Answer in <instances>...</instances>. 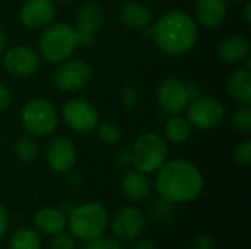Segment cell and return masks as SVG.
Segmentation results:
<instances>
[{
	"label": "cell",
	"mask_w": 251,
	"mask_h": 249,
	"mask_svg": "<svg viewBox=\"0 0 251 249\" xmlns=\"http://www.w3.org/2000/svg\"><path fill=\"white\" fill-rule=\"evenodd\" d=\"M157 172L156 189L168 203H191L204 188L201 172L187 160H166Z\"/></svg>",
	"instance_id": "obj_1"
},
{
	"label": "cell",
	"mask_w": 251,
	"mask_h": 249,
	"mask_svg": "<svg viewBox=\"0 0 251 249\" xmlns=\"http://www.w3.org/2000/svg\"><path fill=\"white\" fill-rule=\"evenodd\" d=\"M197 37L196 21L184 10H169L151 26L154 44L169 56L188 53L196 45Z\"/></svg>",
	"instance_id": "obj_2"
},
{
	"label": "cell",
	"mask_w": 251,
	"mask_h": 249,
	"mask_svg": "<svg viewBox=\"0 0 251 249\" xmlns=\"http://www.w3.org/2000/svg\"><path fill=\"white\" fill-rule=\"evenodd\" d=\"M69 232L75 239L90 242L101 236L109 225V213L107 208L97 201H88L68 214Z\"/></svg>",
	"instance_id": "obj_3"
},
{
	"label": "cell",
	"mask_w": 251,
	"mask_h": 249,
	"mask_svg": "<svg viewBox=\"0 0 251 249\" xmlns=\"http://www.w3.org/2000/svg\"><path fill=\"white\" fill-rule=\"evenodd\" d=\"M131 151V166L144 175L157 172L168 160L169 148L166 141L154 134L146 132L137 138Z\"/></svg>",
	"instance_id": "obj_4"
},
{
	"label": "cell",
	"mask_w": 251,
	"mask_h": 249,
	"mask_svg": "<svg viewBox=\"0 0 251 249\" xmlns=\"http://www.w3.org/2000/svg\"><path fill=\"white\" fill-rule=\"evenodd\" d=\"M41 57L53 65L62 63L71 57L78 47L74 26L68 23L47 25L38 41Z\"/></svg>",
	"instance_id": "obj_5"
},
{
	"label": "cell",
	"mask_w": 251,
	"mask_h": 249,
	"mask_svg": "<svg viewBox=\"0 0 251 249\" xmlns=\"http://www.w3.org/2000/svg\"><path fill=\"white\" fill-rule=\"evenodd\" d=\"M21 123L29 135L44 136L56 129L59 114L53 103L49 100L32 98L26 101L21 110Z\"/></svg>",
	"instance_id": "obj_6"
},
{
	"label": "cell",
	"mask_w": 251,
	"mask_h": 249,
	"mask_svg": "<svg viewBox=\"0 0 251 249\" xmlns=\"http://www.w3.org/2000/svg\"><path fill=\"white\" fill-rule=\"evenodd\" d=\"M224 119V104L210 95H199L187 106V120L199 129H213L219 126Z\"/></svg>",
	"instance_id": "obj_7"
},
{
	"label": "cell",
	"mask_w": 251,
	"mask_h": 249,
	"mask_svg": "<svg viewBox=\"0 0 251 249\" xmlns=\"http://www.w3.org/2000/svg\"><path fill=\"white\" fill-rule=\"evenodd\" d=\"M93 75L91 66L82 59H71L62 62L53 75L54 87L62 92H74L84 88Z\"/></svg>",
	"instance_id": "obj_8"
},
{
	"label": "cell",
	"mask_w": 251,
	"mask_h": 249,
	"mask_svg": "<svg viewBox=\"0 0 251 249\" xmlns=\"http://www.w3.org/2000/svg\"><path fill=\"white\" fill-rule=\"evenodd\" d=\"M62 116L65 123L78 134H90L99 125L96 107L82 98H71L63 104Z\"/></svg>",
	"instance_id": "obj_9"
},
{
	"label": "cell",
	"mask_w": 251,
	"mask_h": 249,
	"mask_svg": "<svg viewBox=\"0 0 251 249\" xmlns=\"http://www.w3.org/2000/svg\"><path fill=\"white\" fill-rule=\"evenodd\" d=\"M191 101L188 84L179 78H165L157 87V103L171 116L182 113Z\"/></svg>",
	"instance_id": "obj_10"
},
{
	"label": "cell",
	"mask_w": 251,
	"mask_h": 249,
	"mask_svg": "<svg viewBox=\"0 0 251 249\" xmlns=\"http://www.w3.org/2000/svg\"><path fill=\"white\" fill-rule=\"evenodd\" d=\"M144 229L146 216L137 207L121 208L112 220V230L119 242H132L138 239Z\"/></svg>",
	"instance_id": "obj_11"
},
{
	"label": "cell",
	"mask_w": 251,
	"mask_h": 249,
	"mask_svg": "<svg viewBox=\"0 0 251 249\" xmlns=\"http://www.w3.org/2000/svg\"><path fill=\"white\" fill-rule=\"evenodd\" d=\"M3 66L6 72L13 76H31L38 70L40 56L34 48L28 45H13L4 53Z\"/></svg>",
	"instance_id": "obj_12"
},
{
	"label": "cell",
	"mask_w": 251,
	"mask_h": 249,
	"mask_svg": "<svg viewBox=\"0 0 251 249\" xmlns=\"http://www.w3.org/2000/svg\"><path fill=\"white\" fill-rule=\"evenodd\" d=\"M103 22V10L99 4L87 3L84 4L76 16L75 22V34L76 44L79 47H91L94 45L97 37L96 32L100 29Z\"/></svg>",
	"instance_id": "obj_13"
},
{
	"label": "cell",
	"mask_w": 251,
	"mask_h": 249,
	"mask_svg": "<svg viewBox=\"0 0 251 249\" xmlns=\"http://www.w3.org/2000/svg\"><path fill=\"white\" fill-rule=\"evenodd\" d=\"M46 160L56 173H68L76 164V148L66 136H54L47 144Z\"/></svg>",
	"instance_id": "obj_14"
},
{
	"label": "cell",
	"mask_w": 251,
	"mask_h": 249,
	"mask_svg": "<svg viewBox=\"0 0 251 249\" xmlns=\"http://www.w3.org/2000/svg\"><path fill=\"white\" fill-rule=\"evenodd\" d=\"M56 16L53 0H25L19 10V19L28 29L46 28Z\"/></svg>",
	"instance_id": "obj_15"
},
{
	"label": "cell",
	"mask_w": 251,
	"mask_h": 249,
	"mask_svg": "<svg viewBox=\"0 0 251 249\" xmlns=\"http://www.w3.org/2000/svg\"><path fill=\"white\" fill-rule=\"evenodd\" d=\"M196 19L204 28L219 26L226 16V0H197L196 1Z\"/></svg>",
	"instance_id": "obj_16"
},
{
	"label": "cell",
	"mask_w": 251,
	"mask_h": 249,
	"mask_svg": "<svg viewBox=\"0 0 251 249\" xmlns=\"http://www.w3.org/2000/svg\"><path fill=\"white\" fill-rule=\"evenodd\" d=\"M124 195L134 203H143L151 192V185L147 176L137 170H129L122 176L121 181Z\"/></svg>",
	"instance_id": "obj_17"
},
{
	"label": "cell",
	"mask_w": 251,
	"mask_h": 249,
	"mask_svg": "<svg viewBox=\"0 0 251 249\" xmlns=\"http://www.w3.org/2000/svg\"><path fill=\"white\" fill-rule=\"evenodd\" d=\"M66 222L68 216L62 210L53 207H44L38 210L34 216L35 229L49 236H54L63 232L66 227Z\"/></svg>",
	"instance_id": "obj_18"
},
{
	"label": "cell",
	"mask_w": 251,
	"mask_h": 249,
	"mask_svg": "<svg viewBox=\"0 0 251 249\" xmlns=\"http://www.w3.org/2000/svg\"><path fill=\"white\" fill-rule=\"evenodd\" d=\"M119 19L129 29H143L150 26L151 13L149 7L141 4L140 1H126L119 9Z\"/></svg>",
	"instance_id": "obj_19"
},
{
	"label": "cell",
	"mask_w": 251,
	"mask_h": 249,
	"mask_svg": "<svg viewBox=\"0 0 251 249\" xmlns=\"http://www.w3.org/2000/svg\"><path fill=\"white\" fill-rule=\"evenodd\" d=\"M218 53H219V57L226 63H240L249 56L250 44L243 35L232 34L222 40V43L219 44Z\"/></svg>",
	"instance_id": "obj_20"
},
{
	"label": "cell",
	"mask_w": 251,
	"mask_h": 249,
	"mask_svg": "<svg viewBox=\"0 0 251 249\" xmlns=\"http://www.w3.org/2000/svg\"><path fill=\"white\" fill-rule=\"evenodd\" d=\"M228 91L234 100L241 104L251 103V73L249 68L237 69L228 79Z\"/></svg>",
	"instance_id": "obj_21"
},
{
	"label": "cell",
	"mask_w": 251,
	"mask_h": 249,
	"mask_svg": "<svg viewBox=\"0 0 251 249\" xmlns=\"http://www.w3.org/2000/svg\"><path fill=\"white\" fill-rule=\"evenodd\" d=\"M165 138L172 144H184L188 141L191 135V125L187 117H181L179 114L172 116L166 120L163 126Z\"/></svg>",
	"instance_id": "obj_22"
},
{
	"label": "cell",
	"mask_w": 251,
	"mask_h": 249,
	"mask_svg": "<svg viewBox=\"0 0 251 249\" xmlns=\"http://www.w3.org/2000/svg\"><path fill=\"white\" fill-rule=\"evenodd\" d=\"M9 249H41L40 233L31 227H19L9 241Z\"/></svg>",
	"instance_id": "obj_23"
},
{
	"label": "cell",
	"mask_w": 251,
	"mask_h": 249,
	"mask_svg": "<svg viewBox=\"0 0 251 249\" xmlns=\"http://www.w3.org/2000/svg\"><path fill=\"white\" fill-rule=\"evenodd\" d=\"M13 154L22 163H32L38 157V144L29 134L24 135L15 142Z\"/></svg>",
	"instance_id": "obj_24"
},
{
	"label": "cell",
	"mask_w": 251,
	"mask_h": 249,
	"mask_svg": "<svg viewBox=\"0 0 251 249\" xmlns=\"http://www.w3.org/2000/svg\"><path fill=\"white\" fill-rule=\"evenodd\" d=\"M94 131L97 132L99 139L101 142L107 144V145H115L122 138V128L116 122H113V120L100 122Z\"/></svg>",
	"instance_id": "obj_25"
},
{
	"label": "cell",
	"mask_w": 251,
	"mask_h": 249,
	"mask_svg": "<svg viewBox=\"0 0 251 249\" xmlns=\"http://www.w3.org/2000/svg\"><path fill=\"white\" fill-rule=\"evenodd\" d=\"M232 126L240 132L251 131V109L250 104H243L232 114Z\"/></svg>",
	"instance_id": "obj_26"
},
{
	"label": "cell",
	"mask_w": 251,
	"mask_h": 249,
	"mask_svg": "<svg viewBox=\"0 0 251 249\" xmlns=\"http://www.w3.org/2000/svg\"><path fill=\"white\" fill-rule=\"evenodd\" d=\"M234 160L237 164L243 166V167H250L251 166V141L250 139H244L243 142L237 144L234 148Z\"/></svg>",
	"instance_id": "obj_27"
},
{
	"label": "cell",
	"mask_w": 251,
	"mask_h": 249,
	"mask_svg": "<svg viewBox=\"0 0 251 249\" xmlns=\"http://www.w3.org/2000/svg\"><path fill=\"white\" fill-rule=\"evenodd\" d=\"M84 249H124V247H122V244L116 238H110V236H103L101 235L97 239L90 241Z\"/></svg>",
	"instance_id": "obj_28"
},
{
	"label": "cell",
	"mask_w": 251,
	"mask_h": 249,
	"mask_svg": "<svg viewBox=\"0 0 251 249\" xmlns=\"http://www.w3.org/2000/svg\"><path fill=\"white\" fill-rule=\"evenodd\" d=\"M75 238L71 233H65L60 232L57 235L53 236L51 242H50V249H75Z\"/></svg>",
	"instance_id": "obj_29"
},
{
	"label": "cell",
	"mask_w": 251,
	"mask_h": 249,
	"mask_svg": "<svg viewBox=\"0 0 251 249\" xmlns=\"http://www.w3.org/2000/svg\"><path fill=\"white\" fill-rule=\"evenodd\" d=\"M137 100H138L137 91H135L131 85L122 87V90H121V101H122V104H124L125 107H128V109L135 107Z\"/></svg>",
	"instance_id": "obj_30"
},
{
	"label": "cell",
	"mask_w": 251,
	"mask_h": 249,
	"mask_svg": "<svg viewBox=\"0 0 251 249\" xmlns=\"http://www.w3.org/2000/svg\"><path fill=\"white\" fill-rule=\"evenodd\" d=\"M190 249H216V242L209 235H199L193 241Z\"/></svg>",
	"instance_id": "obj_31"
},
{
	"label": "cell",
	"mask_w": 251,
	"mask_h": 249,
	"mask_svg": "<svg viewBox=\"0 0 251 249\" xmlns=\"http://www.w3.org/2000/svg\"><path fill=\"white\" fill-rule=\"evenodd\" d=\"M12 101H13L12 91L9 90V87L0 82V112L7 110L12 106Z\"/></svg>",
	"instance_id": "obj_32"
},
{
	"label": "cell",
	"mask_w": 251,
	"mask_h": 249,
	"mask_svg": "<svg viewBox=\"0 0 251 249\" xmlns=\"http://www.w3.org/2000/svg\"><path fill=\"white\" fill-rule=\"evenodd\" d=\"M9 227V214L3 204H0V239L6 235Z\"/></svg>",
	"instance_id": "obj_33"
},
{
	"label": "cell",
	"mask_w": 251,
	"mask_h": 249,
	"mask_svg": "<svg viewBox=\"0 0 251 249\" xmlns=\"http://www.w3.org/2000/svg\"><path fill=\"white\" fill-rule=\"evenodd\" d=\"M116 160H118V164L121 167L131 166V151L129 150H121V151H118Z\"/></svg>",
	"instance_id": "obj_34"
},
{
	"label": "cell",
	"mask_w": 251,
	"mask_h": 249,
	"mask_svg": "<svg viewBox=\"0 0 251 249\" xmlns=\"http://www.w3.org/2000/svg\"><path fill=\"white\" fill-rule=\"evenodd\" d=\"M132 249H157V247L150 239H141L134 244Z\"/></svg>",
	"instance_id": "obj_35"
},
{
	"label": "cell",
	"mask_w": 251,
	"mask_h": 249,
	"mask_svg": "<svg viewBox=\"0 0 251 249\" xmlns=\"http://www.w3.org/2000/svg\"><path fill=\"white\" fill-rule=\"evenodd\" d=\"M243 16L246 19L247 23H251V4L249 1H246L244 4V9H243Z\"/></svg>",
	"instance_id": "obj_36"
},
{
	"label": "cell",
	"mask_w": 251,
	"mask_h": 249,
	"mask_svg": "<svg viewBox=\"0 0 251 249\" xmlns=\"http://www.w3.org/2000/svg\"><path fill=\"white\" fill-rule=\"evenodd\" d=\"M4 48H6V34H4V31L0 28V54L4 51Z\"/></svg>",
	"instance_id": "obj_37"
},
{
	"label": "cell",
	"mask_w": 251,
	"mask_h": 249,
	"mask_svg": "<svg viewBox=\"0 0 251 249\" xmlns=\"http://www.w3.org/2000/svg\"><path fill=\"white\" fill-rule=\"evenodd\" d=\"M72 210H74V207H72V204H71V203H65V204L62 205V211H63L65 214H69Z\"/></svg>",
	"instance_id": "obj_38"
},
{
	"label": "cell",
	"mask_w": 251,
	"mask_h": 249,
	"mask_svg": "<svg viewBox=\"0 0 251 249\" xmlns=\"http://www.w3.org/2000/svg\"><path fill=\"white\" fill-rule=\"evenodd\" d=\"M232 3V4H240V3H244L246 0H226V3Z\"/></svg>",
	"instance_id": "obj_39"
},
{
	"label": "cell",
	"mask_w": 251,
	"mask_h": 249,
	"mask_svg": "<svg viewBox=\"0 0 251 249\" xmlns=\"http://www.w3.org/2000/svg\"><path fill=\"white\" fill-rule=\"evenodd\" d=\"M59 1H62V3H72V1H75V0H59Z\"/></svg>",
	"instance_id": "obj_40"
},
{
	"label": "cell",
	"mask_w": 251,
	"mask_h": 249,
	"mask_svg": "<svg viewBox=\"0 0 251 249\" xmlns=\"http://www.w3.org/2000/svg\"><path fill=\"white\" fill-rule=\"evenodd\" d=\"M0 142H1V134H0Z\"/></svg>",
	"instance_id": "obj_41"
}]
</instances>
